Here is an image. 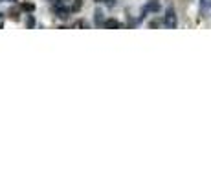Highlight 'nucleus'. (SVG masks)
<instances>
[{"instance_id":"nucleus-1","label":"nucleus","mask_w":211,"mask_h":183,"mask_svg":"<svg viewBox=\"0 0 211 183\" xmlns=\"http://www.w3.org/2000/svg\"><path fill=\"white\" fill-rule=\"evenodd\" d=\"M167 26H175V15H173V11L167 13Z\"/></svg>"}]
</instances>
